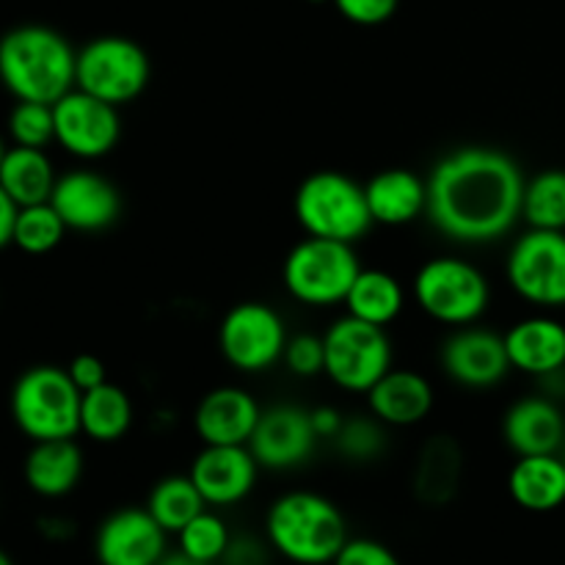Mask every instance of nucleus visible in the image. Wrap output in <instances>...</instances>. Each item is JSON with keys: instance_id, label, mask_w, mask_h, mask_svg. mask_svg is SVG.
Listing matches in <instances>:
<instances>
[{"instance_id": "1", "label": "nucleus", "mask_w": 565, "mask_h": 565, "mask_svg": "<svg viewBox=\"0 0 565 565\" xmlns=\"http://www.w3.org/2000/svg\"><path fill=\"white\" fill-rule=\"evenodd\" d=\"M524 185L511 154L491 147L456 149L430 171L425 215L456 243H497L522 218Z\"/></svg>"}, {"instance_id": "2", "label": "nucleus", "mask_w": 565, "mask_h": 565, "mask_svg": "<svg viewBox=\"0 0 565 565\" xmlns=\"http://www.w3.org/2000/svg\"><path fill=\"white\" fill-rule=\"evenodd\" d=\"M77 53L58 31L20 25L0 39V83L17 103H58L75 88Z\"/></svg>"}, {"instance_id": "3", "label": "nucleus", "mask_w": 565, "mask_h": 565, "mask_svg": "<svg viewBox=\"0 0 565 565\" xmlns=\"http://www.w3.org/2000/svg\"><path fill=\"white\" fill-rule=\"evenodd\" d=\"M270 550L296 565H331L345 546L348 522L340 508L315 491L281 494L265 516Z\"/></svg>"}, {"instance_id": "4", "label": "nucleus", "mask_w": 565, "mask_h": 565, "mask_svg": "<svg viewBox=\"0 0 565 565\" xmlns=\"http://www.w3.org/2000/svg\"><path fill=\"white\" fill-rule=\"evenodd\" d=\"M81 397L66 370L39 364L17 379L11 417L31 441L75 439L81 434Z\"/></svg>"}, {"instance_id": "5", "label": "nucleus", "mask_w": 565, "mask_h": 565, "mask_svg": "<svg viewBox=\"0 0 565 565\" xmlns=\"http://www.w3.org/2000/svg\"><path fill=\"white\" fill-rule=\"evenodd\" d=\"M296 218L309 237L356 243L375 224L370 215L364 185L340 171H315L298 185Z\"/></svg>"}, {"instance_id": "6", "label": "nucleus", "mask_w": 565, "mask_h": 565, "mask_svg": "<svg viewBox=\"0 0 565 565\" xmlns=\"http://www.w3.org/2000/svg\"><path fill=\"white\" fill-rule=\"evenodd\" d=\"M359 270L362 265L353 252V243L307 237L287 254L281 279L298 303L326 309L345 303Z\"/></svg>"}, {"instance_id": "7", "label": "nucleus", "mask_w": 565, "mask_h": 565, "mask_svg": "<svg viewBox=\"0 0 565 565\" xmlns=\"http://www.w3.org/2000/svg\"><path fill=\"white\" fill-rule=\"evenodd\" d=\"M414 298L436 323L461 329L483 318L491 287L478 265L461 257H434L414 276Z\"/></svg>"}, {"instance_id": "8", "label": "nucleus", "mask_w": 565, "mask_h": 565, "mask_svg": "<svg viewBox=\"0 0 565 565\" xmlns=\"http://www.w3.org/2000/svg\"><path fill=\"white\" fill-rule=\"evenodd\" d=\"M326 373L340 390L353 395H367L381 379L392 370V342L386 329L364 320L345 318L334 320L323 334Z\"/></svg>"}, {"instance_id": "9", "label": "nucleus", "mask_w": 565, "mask_h": 565, "mask_svg": "<svg viewBox=\"0 0 565 565\" xmlns=\"http://www.w3.org/2000/svg\"><path fill=\"white\" fill-rule=\"evenodd\" d=\"M149 55L132 39L99 36L77 50L75 88L116 108L132 103L149 86Z\"/></svg>"}, {"instance_id": "10", "label": "nucleus", "mask_w": 565, "mask_h": 565, "mask_svg": "<svg viewBox=\"0 0 565 565\" xmlns=\"http://www.w3.org/2000/svg\"><path fill=\"white\" fill-rule=\"evenodd\" d=\"M505 274L522 301L541 309L565 307V232L527 230L511 246Z\"/></svg>"}, {"instance_id": "11", "label": "nucleus", "mask_w": 565, "mask_h": 565, "mask_svg": "<svg viewBox=\"0 0 565 565\" xmlns=\"http://www.w3.org/2000/svg\"><path fill=\"white\" fill-rule=\"evenodd\" d=\"M285 320L268 303L246 301L232 307L218 326L221 356L241 373H265L287 348Z\"/></svg>"}, {"instance_id": "12", "label": "nucleus", "mask_w": 565, "mask_h": 565, "mask_svg": "<svg viewBox=\"0 0 565 565\" xmlns=\"http://www.w3.org/2000/svg\"><path fill=\"white\" fill-rule=\"evenodd\" d=\"M55 143L81 160L105 158L119 143L121 119L116 105L72 88L53 103Z\"/></svg>"}, {"instance_id": "13", "label": "nucleus", "mask_w": 565, "mask_h": 565, "mask_svg": "<svg viewBox=\"0 0 565 565\" xmlns=\"http://www.w3.org/2000/svg\"><path fill=\"white\" fill-rule=\"evenodd\" d=\"M318 434L312 428V417L307 408L279 403L265 408L248 439V450L254 452L259 467L265 469H296L312 458Z\"/></svg>"}, {"instance_id": "14", "label": "nucleus", "mask_w": 565, "mask_h": 565, "mask_svg": "<svg viewBox=\"0 0 565 565\" xmlns=\"http://www.w3.org/2000/svg\"><path fill=\"white\" fill-rule=\"evenodd\" d=\"M166 533L147 508H121L103 519L94 539L99 565H158L169 552Z\"/></svg>"}, {"instance_id": "15", "label": "nucleus", "mask_w": 565, "mask_h": 565, "mask_svg": "<svg viewBox=\"0 0 565 565\" xmlns=\"http://www.w3.org/2000/svg\"><path fill=\"white\" fill-rule=\"evenodd\" d=\"M50 204L61 215L66 230L77 232L108 230L121 213V196L114 182L88 169L66 171L64 177H58Z\"/></svg>"}, {"instance_id": "16", "label": "nucleus", "mask_w": 565, "mask_h": 565, "mask_svg": "<svg viewBox=\"0 0 565 565\" xmlns=\"http://www.w3.org/2000/svg\"><path fill=\"white\" fill-rule=\"evenodd\" d=\"M259 463L248 445H204L191 463V480L207 508H232L257 483Z\"/></svg>"}, {"instance_id": "17", "label": "nucleus", "mask_w": 565, "mask_h": 565, "mask_svg": "<svg viewBox=\"0 0 565 565\" xmlns=\"http://www.w3.org/2000/svg\"><path fill=\"white\" fill-rule=\"evenodd\" d=\"M441 367L447 379L467 390H491L511 373L505 337L489 329H458L441 345Z\"/></svg>"}, {"instance_id": "18", "label": "nucleus", "mask_w": 565, "mask_h": 565, "mask_svg": "<svg viewBox=\"0 0 565 565\" xmlns=\"http://www.w3.org/2000/svg\"><path fill=\"white\" fill-rule=\"evenodd\" d=\"M263 408L241 386H218L199 401L193 428L202 445H248Z\"/></svg>"}, {"instance_id": "19", "label": "nucleus", "mask_w": 565, "mask_h": 565, "mask_svg": "<svg viewBox=\"0 0 565 565\" xmlns=\"http://www.w3.org/2000/svg\"><path fill=\"white\" fill-rule=\"evenodd\" d=\"M505 351L519 373L552 379L565 370V326L550 315L519 320L508 329Z\"/></svg>"}, {"instance_id": "20", "label": "nucleus", "mask_w": 565, "mask_h": 565, "mask_svg": "<svg viewBox=\"0 0 565 565\" xmlns=\"http://www.w3.org/2000/svg\"><path fill=\"white\" fill-rule=\"evenodd\" d=\"M502 436L516 456H555L565 445V417L550 397H522L505 412Z\"/></svg>"}, {"instance_id": "21", "label": "nucleus", "mask_w": 565, "mask_h": 565, "mask_svg": "<svg viewBox=\"0 0 565 565\" xmlns=\"http://www.w3.org/2000/svg\"><path fill=\"white\" fill-rule=\"evenodd\" d=\"M370 414L390 428H412L423 423L434 408V386L414 370L392 367L367 392Z\"/></svg>"}, {"instance_id": "22", "label": "nucleus", "mask_w": 565, "mask_h": 565, "mask_svg": "<svg viewBox=\"0 0 565 565\" xmlns=\"http://www.w3.org/2000/svg\"><path fill=\"white\" fill-rule=\"evenodd\" d=\"M364 196L375 224H412L428 210V180L408 169H386L364 185Z\"/></svg>"}, {"instance_id": "23", "label": "nucleus", "mask_w": 565, "mask_h": 565, "mask_svg": "<svg viewBox=\"0 0 565 565\" xmlns=\"http://www.w3.org/2000/svg\"><path fill=\"white\" fill-rule=\"evenodd\" d=\"M508 491L519 508L530 513H550L565 502L563 456H519L508 475Z\"/></svg>"}, {"instance_id": "24", "label": "nucleus", "mask_w": 565, "mask_h": 565, "mask_svg": "<svg viewBox=\"0 0 565 565\" xmlns=\"http://www.w3.org/2000/svg\"><path fill=\"white\" fill-rule=\"evenodd\" d=\"M83 475V452L75 439L33 441L25 458V483L33 494L58 500L66 497Z\"/></svg>"}, {"instance_id": "25", "label": "nucleus", "mask_w": 565, "mask_h": 565, "mask_svg": "<svg viewBox=\"0 0 565 565\" xmlns=\"http://www.w3.org/2000/svg\"><path fill=\"white\" fill-rule=\"evenodd\" d=\"M463 475V452L450 436H436L419 452L414 467V494L425 505H447L458 494Z\"/></svg>"}, {"instance_id": "26", "label": "nucleus", "mask_w": 565, "mask_h": 565, "mask_svg": "<svg viewBox=\"0 0 565 565\" xmlns=\"http://www.w3.org/2000/svg\"><path fill=\"white\" fill-rule=\"evenodd\" d=\"M55 169L44 149L11 147L0 166V188L17 202V207L50 202L55 188Z\"/></svg>"}, {"instance_id": "27", "label": "nucleus", "mask_w": 565, "mask_h": 565, "mask_svg": "<svg viewBox=\"0 0 565 565\" xmlns=\"http://www.w3.org/2000/svg\"><path fill=\"white\" fill-rule=\"evenodd\" d=\"M403 307H406V292L403 285L386 270H359L356 281H353L351 292L345 298V309L351 318L364 320L386 329L401 318Z\"/></svg>"}, {"instance_id": "28", "label": "nucleus", "mask_w": 565, "mask_h": 565, "mask_svg": "<svg viewBox=\"0 0 565 565\" xmlns=\"http://www.w3.org/2000/svg\"><path fill=\"white\" fill-rule=\"evenodd\" d=\"M132 428V401L121 386L105 381L97 390L83 392L81 397V434L92 441L110 445L125 439Z\"/></svg>"}, {"instance_id": "29", "label": "nucleus", "mask_w": 565, "mask_h": 565, "mask_svg": "<svg viewBox=\"0 0 565 565\" xmlns=\"http://www.w3.org/2000/svg\"><path fill=\"white\" fill-rule=\"evenodd\" d=\"M147 508L154 516V522L166 530V533H180L191 519L207 511V502L199 494L196 483L191 475H169V478L158 480L147 497Z\"/></svg>"}, {"instance_id": "30", "label": "nucleus", "mask_w": 565, "mask_h": 565, "mask_svg": "<svg viewBox=\"0 0 565 565\" xmlns=\"http://www.w3.org/2000/svg\"><path fill=\"white\" fill-rule=\"evenodd\" d=\"M522 218L530 230L565 232V171L546 169L527 180L522 199Z\"/></svg>"}, {"instance_id": "31", "label": "nucleus", "mask_w": 565, "mask_h": 565, "mask_svg": "<svg viewBox=\"0 0 565 565\" xmlns=\"http://www.w3.org/2000/svg\"><path fill=\"white\" fill-rule=\"evenodd\" d=\"M66 224L50 202L20 207L14 224V246L25 254H47L64 241Z\"/></svg>"}, {"instance_id": "32", "label": "nucleus", "mask_w": 565, "mask_h": 565, "mask_svg": "<svg viewBox=\"0 0 565 565\" xmlns=\"http://www.w3.org/2000/svg\"><path fill=\"white\" fill-rule=\"evenodd\" d=\"M230 541L232 533L224 519L213 511H202L177 533V544H180L177 550L185 552L193 561L215 565L224 561L226 550H230Z\"/></svg>"}, {"instance_id": "33", "label": "nucleus", "mask_w": 565, "mask_h": 565, "mask_svg": "<svg viewBox=\"0 0 565 565\" xmlns=\"http://www.w3.org/2000/svg\"><path fill=\"white\" fill-rule=\"evenodd\" d=\"M9 136L14 147H47L50 141H55L53 105L17 103L9 114Z\"/></svg>"}, {"instance_id": "34", "label": "nucleus", "mask_w": 565, "mask_h": 565, "mask_svg": "<svg viewBox=\"0 0 565 565\" xmlns=\"http://www.w3.org/2000/svg\"><path fill=\"white\" fill-rule=\"evenodd\" d=\"M334 445L348 461H373L384 452L386 447V434L384 423L370 417H351L342 423L340 434L334 436Z\"/></svg>"}, {"instance_id": "35", "label": "nucleus", "mask_w": 565, "mask_h": 565, "mask_svg": "<svg viewBox=\"0 0 565 565\" xmlns=\"http://www.w3.org/2000/svg\"><path fill=\"white\" fill-rule=\"evenodd\" d=\"M285 364L292 375L298 379H315V375L326 373V345L323 337L315 334H298L287 340L285 348Z\"/></svg>"}, {"instance_id": "36", "label": "nucleus", "mask_w": 565, "mask_h": 565, "mask_svg": "<svg viewBox=\"0 0 565 565\" xmlns=\"http://www.w3.org/2000/svg\"><path fill=\"white\" fill-rule=\"evenodd\" d=\"M331 565H403L390 546L373 539H348Z\"/></svg>"}, {"instance_id": "37", "label": "nucleus", "mask_w": 565, "mask_h": 565, "mask_svg": "<svg viewBox=\"0 0 565 565\" xmlns=\"http://www.w3.org/2000/svg\"><path fill=\"white\" fill-rule=\"evenodd\" d=\"M334 6L356 25H381L397 11V0H334Z\"/></svg>"}, {"instance_id": "38", "label": "nucleus", "mask_w": 565, "mask_h": 565, "mask_svg": "<svg viewBox=\"0 0 565 565\" xmlns=\"http://www.w3.org/2000/svg\"><path fill=\"white\" fill-rule=\"evenodd\" d=\"M66 373H70V379L75 381V386L81 392L97 390V386H103L105 381H108V370H105V364L99 362L97 356H92V353H81V356L72 359Z\"/></svg>"}, {"instance_id": "39", "label": "nucleus", "mask_w": 565, "mask_h": 565, "mask_svg": "<svg viewBox=\"0 0 565 565\" xmlns=\"http://www.w3.org/2000/svg\"><path fill=\"white\" fill-rule=\"evenodd\" d=\"M224 565H265L268 563V552L252 535H241V539L230 541V550H226Z\"/></svg>"}, {"instance_id": "40", "label": "nucleus", "mask_w": 565, "mask_h": 565, "mask_svg": "<svg viewBox=\"0 0 565 565\" xmlns=\"http://www.w3.org/2000/svg\"><path fill=\"white\" fill-rule=\"evenodd\" d=\"M309 417H312V428H315V434H318V439H334V436L340 434L342 423H345V417H342V414L331 406L312 408V412H309Z\"/></svg>"}, {"instance_id": "41", "label": "nucleus", "mask_w": 565, "mask_h": 565, "mask_svg": "<svg viewBox=\"0 0 565 565\" xmlns=\"http://www.w3.org/2000/svg\"><path fill=\"white\" fill-rule=\"evenodd\" d=\"M17 213H20L17 202L3 191V188H0V248H6L11 241H14Z\"/></svg>"}, {"instance_id": "42", "label": "nucleus", "mask_w": 565, "mask_h": 565, "mask_svg": "<svg viewBox=\"0 0 565 565\" xmlns=\"http://www.w3.org/2000/svg\"><path fill=\"white\" fill-rule=\"evenodd\" d=\"M158 565H210V563H202V561H193V557H188L185 552H166L163 557H160Z\"/></svg>"}, {"instance_id": "43", "label": "nucleus", "mask_w": 565, "mask_h": 565, "mask_svg": "<svg viewBox=\"0 0 565 565\" xmlns=\"http://www.w3.org/2000/svg\"><path fill=\"white\" fill-rule=\"evenodd\" d=\"M0 565H14V563H11V557H9V555H6V552H3V550H0Z\"/></svg>"}, {"instance_id": "44", "label": "nucleus", "mask_w": 565, "mask_h": 565, "mask_svg": "<svg viewBox=\"0 0 565 565\" xmlns=\"http://www.w3.org/2000/svg\"><path fill=\"white\" fill-rule=\"evenodd\" d=\"M6 152H9V149H6L3 138H0V166H3V158H6Z\"/></svg>"}, {"instance_id": "45", "label": "nucleus", "mask_w": 565, "mask_h": 565, "mask_svg": "<svg viewBox=\"0 0 565 565\" xmlns=\"http://www.w3.org/2000/svg\"><path fill=\"white\" fill-rule=\"evenodd\" d=\"M312 3H323V0H312Z\"/></svg>"}, {"instance_id": "46", "label": "nucleus", "mask_w": 565, "mask_h": 565, "mask_svg": "<svg viewBox=\"0 0 565 565\" xmlns=\"http://www.w3.org/2000/svg\"><path fill=\"white\" fill-rule=\"evenodd\" d=\"M563 461H565V445H563Z\"/></svg>"}]
</instances>
